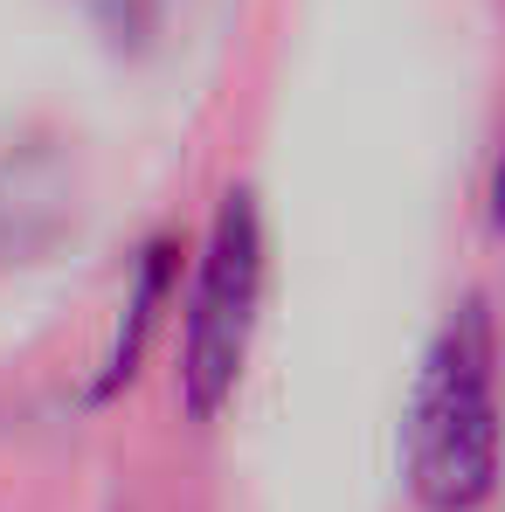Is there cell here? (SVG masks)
I'll return each mask as SVG.
<instances>
[{
	"label": "cell",
	"mask_w": 505,
	"mask_h": 512,
	"mask_svg": "<svg viewBox=\"0 0 505 512\" xmlns=\"http://www.w3.org/2000/svg\"><path fill=\"white\" fill-rule=\"evenodd\" d=\"M499 346L492 312L464 298L429 340L402 423V471L422 512H478L499 492Z\"/></svg>",
	"instance_id": "cell-1"
},
{
	"label": "cell",
	"mask_w": 505,
	"mask_h": 512,
	"mask_svg": "<svg viewBox=\"0 0 505 512\" xmlns=\"http://www.w3.org/2000/svg\"><path fill=\"white\" fill-rule=\"evenodd\" d=\"M263 277H270V243H263L256 187H229L215 201L208 243L194 263V298H187V333H180V409L194 423H215L236 402L256 319H263Z\"/></svg>",
	"instance_id": "cell-2"
},
{
	"label": "cell",
	"mask_w": 505,
	"mask_h": 512,
	"mask_svg": "<svg viewBox=\"0 0 505 512\" xmlns=\"http://www.w3.org/2000/svg\"><path fill=\"white\" fill-rule=\"evenodd\" d=\"M492 222H499V236H505V160H499V173H492Z\"/></svg>",
	"instance_id": "cell-4"
},
{
	"label": "cell",
	"mask_w": 505,
	"mask_h": 512,
	"mask_svg": "<svg viewBox=\"0 0 505 512\" xmlns=\"http://www.w3.org/2000/svg\"><path fill=\"white\" fill-rule=\"evenodd\" d=\"M173 291V243H146L139 250V270H132V298H125V319H118V333H111V353H104V374L90 381V395L97 402H111L132 374H139V360H146V340H153V326H160V305H167Z\"/></svg>",
	"instance_id": "cell-3"
}]
</instances>
